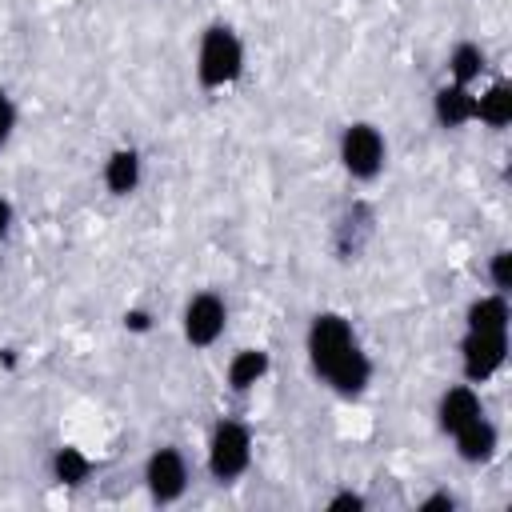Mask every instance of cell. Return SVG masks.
Wrapping results in <instances>:
<instances>
[{
    "mask_svg": "<svg viewBox=\"0 0 512 512\" xmlns=\"http://www.w3.org/2000/svg\"><path fill=\"white\" fill-rule=\"evenodd\" d=\"M476 120L488 128H508L512 124V84L496 80L484 92H476Z\"/></svg>",
    "mask_w": 512,
    "mask_h": 512,
    "instance_id": "obj_15",
    "label": "cell"
},
{
    "mask_svg": "<svg viewBox=\"0 0 512 512\" xmlns=\"http://www.w3.org/2000/svg\"><path fill=\"white\" fill-rule=\"evenodd\" d=\"M508 360V328L504 332H484V328H464L460 340V368L468 384L492 380Z\"/></svg>",
    "mask_w": 512,
    "mask_h": 512,
    "instance_id": "obj_7",
    "label": "cell"
},
{
    "mask_svg": "<svg viewBox=\"0 0 512 512\" xmlns=\"http://www.w3.org/2000/svg\"><path fill=\"white\" fill-rule=\"evenodd\" d=\"M244 76V40L232 24H208L196 40V84L204 92H224Z\"/></svg>",
    "mask_w": 512,
    "mask_h": 512,
    "instance_id": "obj_2",
    "label": "cell"
},
{
    "mask_svg": "<svg viewBox=\"0 0 512 512\" xmlns=\"http://www.w3.org/2000/svg\"><path fill=\"white\" fill-rule=\"evenodd\" d=\"M488 68V52L476 44V40H456L452 52H448V80L452 84H476Z\"/></svg>",
    "mask_w": 512,
    "mask_h": 512,
    "instance_id": "obj_13",
    "label": "cell"
},
{
    "mask_svg": "<svg viewBox=\"0 0 512 512\" xmlns=\"http://www.w3.org/2000/svg\"><path fill=\"white\" fill-rule=\"evenodd\" d=\"M188 456L176 448V444H160L148 452L144 460V488L156 504H176L184 492H188Z\"/></svg>",
    "mask_w": 512,
    "mask_h": 512,
    "instance_id": "obj_5",
    "label": "cell"
},
{
    "mask_svg": "<svg viewBox=\"0 0 512 512\" xmlns=\"http://www.w3.org/2000/svg\"><path fill=\"white\" fill-rule=\"evenodd\" d=\"M12 220H16V208H12V200H8V196H0V240L8 236Z\"/></svg>",
    "mask_w": 512,
    "mask_h": 512,
    "instance_id": "obj_22",
    "label": "cell"
},
{
    "mask_svg": "<svg viewBox=\"0 0 512 512\" xmlns=\"http://www.w3.org/2000/svg\"><path fill=\"white\" fill-rule=\"evenodd\" d=\"M304 352H308L312 372L344 400L360 396L372 384V356L364 352L344 312H316L304 332Z\"/></svg>",
    "mask_w": 512,
    "mask_h": 512,
    "instance_id": "obj_1",
    "label": "cell"
},
{
    "mask_svg": "<svg viewBox=\"0 0 512 512\" xmlns=\"http://www.w3.org/2000/svg\"><path fill=\"white\" fill-rule=\"evenodd\" d=\"M124 328H128V332H148V328H152V320H148V312L132 308V312H124Z\"/></svg>",
    "mask_w": 512,
    "mask_h": 512,
    "instance_id": "obj_20",
    "label": "cell"
},
{
    "mask_svg": "<svg viewBox=\"0 0 512 512\" xmlns=\"http://www.w3.org/2000/svg\"><path fill=\"white\" fill-rule=\"evenodd\" d=\"M328 508H332V512H340V508H352V512H360V508H364V496L344 488V492H332V496H328Z\"/></svg>",
    "mask_w": 512,
    "mask_h": 512,
    "instance_id": "obj_19",
    "label": "cell"
},
{
    "mask_svg": "<svg viewBox=\"0 0 512 512\" xmlns=\"http://www.w3.org/2000/svg\"><path fill=\"white\" fill-rule=\"evenodd\" d=\"M456 456L464 464H488L496 452H500V428L488 420V416H476L472 424H464L456 436Z\"/></svg>",
    "mask_w": 512,
    "mask_h": 512,
    "instance_id": "obj_11",
    "label": "cell"
},
{
    "mask_svg": "<svg viewBox=\"0 0 512 512\" xmlns=\"http://www.w3.org/2000/svg\"><path fill=\"white\" fill-rule=\"evenodd\" d=\"M16 132V100L8 96V88H0V148L12 140Z\"/></svg>",
    "mask_w": 512,
    "mask_h": 512,
    "instance_id": "obj_18",
    "label": "cell"
},
{
    "mask_svg": "<svg viewBox=\"0 0 512 512\" xmlns=\"http://www.w3.org/2000/svg\"><path fill=\"white\" fill-rule=\"evenodd\" d=\"M420 508H424V512H432V508H448V512H452V508H456V500H452L448 492H432L428 500H420Z\"/></svg>",
    "mask_w": 512,
    "mask_h": 512,
    "instance_id": "obj_21",
    "label": "cell"
},
{
    "mask_svg": "<svg viewBox=\"0 0 512 512\" xmlns=\"http://www.w3.org/2000/svg\"><path fill=\"white\" fill-rule=\"evenodd\" d=\"M512 320V308H508V296L504 292H488V296H476L464 312V328H484V332H504Z\"/></svg>",
    "mask_w": 512,
    "mask_h": 512,
    "instance_id": "obj_14",
    "label": "cell"
},
{
    "mask_svg": "<svg viewBox=\"0 0 512 512\" xmlns=\"http://www.w3.org/2000/svg\"><path fill=\"white\" fill-rule=\"evenodd\" d=\"M100 180L112 196H132L144 180V156L136 148H112L104 168H100Z\"/></svg>",
    "mask_w": 512,
    "mask_h": 512,
    "instance_id": "obj_10",
    "label": "cell"
},
{
    "mask_svg": "<svg viewBox=\"0 0 512 512\" xmlns=\"http://www.w3.org/2000/svg\"><path fill=\"white\" fill-rule=\"evenodd\" d=\"M204 464H208V476L216 484H232L248 472L252 464V428L244 420H216L212 432H208V448H204Z\"/></svg>",
    "mask_w": 512,
    "mask_h": 512,
    "instance_id": "obj_3",
    "label": "cell"
},
{
    "mask_svg": "<svg viewBox=\"0 0 512 512\" xmlns=\"http://www.w3.org/2000/svg\"><path fill=\"white\" fill-rule=\"evenodd\" d=\"M488 280H492V292H512V252L508 248H496L492 260H488Z\"/></svg>",
    "mask_w": 512,
    "mask_h": 512,
    "instance_id": "obj_17",
    "label": "cell"
},
{
    "mask_svg": "<svg viewBox=\"0 0 512 512\" xmlns=\"http://www.w3.org/2000/svg\"><path fill=\"white\" fill-rule=\"evenodd\" d=\"M476 416H484V400H480V392L472 384H452V388L440 392V400H436V428L444 436H456Z\"/></svg>",
    "mask_w": 512,
    "mask_h": 512,
    "instance_id": "obj_8",
    "label": "cell"
},
{
    "mask_svg": "<svg viewBox=\"0 0 512 512\" xmlns=\"http://www.w3.org/2000/svg\"><path fill=\"white\" fill-rule=\"evenodd\" d=\"M432 116L440 128H464L476 120V92L468 84H440L432 92Z\"/></svg>",
    "mask_w": 512,
    "mask_h": 512,
    "instance_id": "obj_9",
    "label": "cell"
},
{
    "mask_svg": "<svg viewBox=\"0 0 512 512\" xmlns=\"http://www.w3.org/2000/svg\"><path fill=\"white\" fill-rule=\"evenodd\" d=\"M48 472H52L56 484L76 488V484H84V480L92 476V460H88L76 444H60V448L52 452V460H48Z\"/></svg>",
    "mask_w": 512,
    "mask_h": 512,
    "instance_id": "obj_16",
    "label": "cell"
},
{
    "mask_svg": "<svg viewBox=\"0 0 512 512\" xmlns=\"http://www.w3.org/2000/svg\"><path fill=\"white\" fill-rule=\"evenodd\" d=\"M228 328V300L212 288L188 296L184 312H180V332L192 348H212Z\"/></svg>",
    "mask_w": 512,
    "mask_h": 512,
    "instance_id": "obj_6",
    "label": "cell"
},
{
    "mask_svg": "<svg viewBox=\"0 0 512 512\" xmlns=\"http://www.w3.org/2000/svg\"><path fill=\"white\" fill-rule=\"evenodd\" d=\"M268 372H272V356H268L264 348H240V352H232V360H228V368H224V380H228V388H232L236 396H244V392H252Z\"/></svg>",
    "mask_w": 512,
    "mask_h": 512,
    "instance_id": "obj_12",
    "label": "cell"
},
{
    "mask_svg": "<svg viewBox=\"0 0 512 512\" xmlns=\"http://www.w3.org/2000/svg\"><path fill=\"white\" fill-rule=\"evenodd\" d=\"M336 156H340V168L348 180L368 184L388 164V140L372 120H352L336 140Z\"/></svg>",
    "mask_w": 512,
    "mask_h": 512,
    "instance_id": "obj_4",
    "label": "cell"
}]
</instances>
